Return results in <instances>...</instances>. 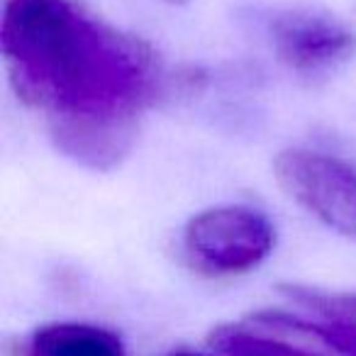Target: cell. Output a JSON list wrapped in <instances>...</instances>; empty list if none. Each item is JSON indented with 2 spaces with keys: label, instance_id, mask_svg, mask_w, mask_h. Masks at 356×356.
I'll return each mask as SVG.
<instances>
[{
  "label": "cell",
  "instance_id": "3",
  "mask_svg": "<svg viewBox=\"0 0 356 356\" xmlns=\"http://www.w3.org/2000/svg\"><path fill=\"white\" fill-rule=\"evenodd\" d=\"M276 232L261 213L239 205L213 208L184 229V257L205 276H234L271 254Z\"/></svg>",
  "mask_w": 356,
  "mask_h": 356
},
{
  "label": "cell",
  "instance_id": "2",
  "mask_svg": "<svg viewBox=\"0 0 356 356\" xmlns=\"http://www.w3.org/2000/svg\"><path fill=\"white\" fill-rule=\"evenodd\" d=\"M210 344L225 356H356V327L266 310L218 327Z\"/></svg>",
  "mask_w": 356,
  "mask_h": 356
},
{
  "label": "cell",
  "instance_id": "1",
  "mask_svg": "<svg viewBox=\"0 0 356 356\" xmlns=\"http://www.w3.org/2000/svg\"><path fill=\"white\" fill-rule=\"evenodd\" d=\"M0 49L17 95L44 110L49 127L137 124L161 93L154 51L74 0H6Z\"/></svg>",
  "mask_w": 356,
  "mask_h": 356
},
{
  "label": "cell",
  "instance_id": "5",
  "mask_svg": "<svg viewBox=\"0 0 356 356\" xmlns=\"http://www.w3.org/2000/svg\"><path fill=\"white\" fill-rule=\"evenodd\" d=\"M266 35L278 59L305 76L334 71L356 54L354 32L322 13H273L266 20Z\"/></svg>",
  "mask_w": 356,
  "mask_h": 356
},
{
  "label": "cell",
  "instance_id": "4",
  "mask_svg": "<svg viewBox=\"0 0 356 356\" xmlns=\"http://www.w3.org/2000/svg\"><path fill=\"white\" fill-rule=\"evenodd\" d=\"M276 178L281 188L317 220L356 239V166L307 149L278 154Z\"/></svg>",
  "mask_w": 356,
  "mask_h": 356
},
{
  "label": "cell",
  "instance_id": "7",
  "mask_svg": "<svg viewBox=\"0 0 356 356\" xmlns=\"http://www.w3.org/2000/svg\"><path fill=\"white\" fill-rule=\"evenodd\" d=\"M281 291L288 300L305 307V310H312L315 315H322L327 322L356 327V293L322 291V288L298 286V283L281 286Z\"/></svg>",
  "mask_w": 356,
  "mask_h": 356
},
{
  "label": "cell",
  "instance_id": "9",
  "mask_svg": "<svg viewBox=\"0 0 356 356\" xmlns=\"http://www.w3.org/2000/svg\"><path fill=\"white\" fill-rule=\"evenodd\" d=\"M163 3H171V6H184V3H188V0H163Z\"/></svg>",
  "mask_w": 356,
  "mask_h": 356
},
{
  "label": "cell",
  "instance_id": "6",
  "mask_svg": "<svg viewBox=\"0 0 356 356\" xmlns=\"http://www.w3.org/2000/svg\"><path fill=\"white\" fill-rule=\"evenodd\" d=\"M25 356H124L115 332L81 322H56L27 339Z\"/></svg>",
  "mask_w": 356,
  "mask_h": 356
},
{
  "label": "cell",
  "instance_id": "8",
  "mask_svg": "<svg viewBox=\"0 0 356 356\" xmlns=\"http://www.w3.org/2000/svg\"><path fill=\"white\" fill-rule=\"evenodd\" d=\"M168 356H210V354H195V351H173Z\"/></svg>",
  "mask_w": 356,
  "mask_h": 356
}]
</instances>
